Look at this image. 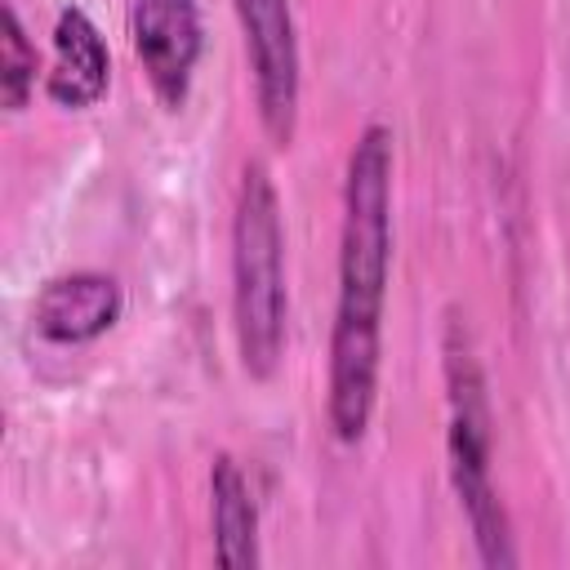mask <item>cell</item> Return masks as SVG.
I'll use <instances>...</instances> for the list:
<instances>
[{"label":"cell","instance_id":"cell-1","mask_svg":"<svg viewBox=\"0 0 570 570\" xmlns=\"http://www.w3.org/2000/svg\"><path fill=\"white\" fill-rule=\"evenodd\" d=\"M387 276H392V129L374 120L356 134L343 178L338 307L330 330V392H325V414L343 445H356L374 419Z\"/></svg>","mask_w":570,"mask_h":570},{"label":"cell","instance_id":"cell-2","mask_svg":"<svg viewBox=\"0 0 570 570\" xmlns=\"http://www.w3.org/2000/svg\"><path fill=\"white\" fill-rule=\"evenodd\" d=\"M285 223L263 160H249L232 209V330L249 379L267 383L285 356Z\"/></svg>","mask_w":570,"mask_h":570},{"label":"cell","instance_id":"cell-3","mask_svg":"<svg viewBox=\"0 0 570 570\" xmlns=\"http://www.w3.org/2000/svg\"><path fill=\"white\" fill-rule=\"evenodd\" d=\"M445 396H450V428H445V459H450V485L459 494V508L468 517L472 543L481 566H517L512 521L490 476V401L485 379L472 356V343L463 325L454 321L445 334Z\"/></svg>","mask_w":570,"mask_h":570},{"label":"cell","instance_id":"cell-4","mask_svg":"<svg viewBox=\"0 0 570 570\" xmlns=\"http://www.w3.org/2000/svg\"><path fill=\"white\" fill-rule=\"evenodd\" d=\"M232 9L245 31L258 120L276 147H289L298 129V94H303V62H298V31L289 0H232Z\"/></svg>","mask_w":570,"mask_h":570},{"label":"cell","instance_id":"cell-5","mask_svg":"<svg viewBox=\"0 0 570 570\" xmlns=\"http://www.w3.org/2000/svg\"><path fill=\"white\" fill-rule=\"evenodd\" d=\"M134 53L165 107H183L200 58V9L196 0H134L129 9Z\"/></svg>","mask_w":570,"mask_h":570},{"label":"cell","instance_id":"cell-6","mask_svg":"<svg viewBox=\"0 0 570 570\" xmlns=\"http://www.w3.org/2000/svg\"><path fill=\"white\" fill-rule=\"evenodd\" d=\"M125 312V289L116 276L107 272H62L53 281L40 285L36 294V334L49 338V343H62V347H76V343H94L102 338Z\"/></svg>","mask_w":570,"mask_h":570},{"label":"cell","instance_id":"cell-7","mask_svg":"<svg viewBox=\"0 0 570 570\" xmlns=\"http://www.w3.org/2000/svg\"><path fill=\"white\" fill-rule=\"evenodd\" d=\"M107 85L111 49L94 18L80 4H67L53 22V67L45 71V94L67 111H85L107 94Z\"/></svg>","mask_w":570,"mask_h":570},{"label":"cell","instance_id":"cell-8","mask_svg":"<svg viewBox=\"0 0 570 570\" xmlns=\"http://www.w3.org/2000/svg\"><path fill=\"white\" fill-rule=\"evenodd\" d=\"M209 499H214V552L223 566H258V503L254 490L232 454H218L209 468Z\"/></svg>","mask_w":570,"mask_h":570},{"label":"cell","instance_id":"cell-9","mask_svg":"<svg viewBox=\"0 0 570 570\" xmlns=\"http://www.w3.org/2000/svg\"><path fill=\"white\" fill-rule=\"evenodd\" d=\"M36 89V45L13 4H4V36H0V94L9 111H22Z\"/></svg>","mask_w":570,"mask_h":570}]
</instances>
